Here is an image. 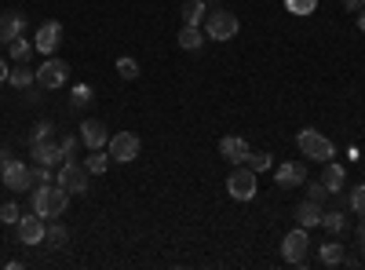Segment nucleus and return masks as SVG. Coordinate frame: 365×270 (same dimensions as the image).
I'll list each match as a JSON object with an SVG mask.
<instances>
[{
  "mask_svg": "<svg viewBox=\"0 0 365 270\" xmlns=\"http://www.w3.org/2000/svg\"><path fill=\"white\" fill-rule=\"evenodd\" d=\"M66 204H70V190H63V187H48V183H41V187L34 190V212L44 216V219L66 216Z\"/></svg>",
  "mask_w": 365,
  "mask_h": 270,
  "instance_id": "nucleus-1",
  "label": "nucleus"
},
{
  "mask_svg": "<svg viewBox=\"0 0 365 270\" xmlns=\"http://www.w3.org/2000/svg\"><path fill=\"white\" fill-rule=\"evenodd\" d=\"M201 29H205V37H208V41H234V37H237V29H241V22H237L234 11L216 8V11H208V15H205Z\"/></svg>",
  "mask_w": 365,
  "mask_h": 270,
  "instance_id": "nucleus-2",
  "label": "nucleus"
},
{
  "mask_svg": "<svg viewBox=\"0 0 365 270\" xmlns=\"http://www.w3.org/2000/svg\"><path fill=\"white\" fill-rule=\"evenodd\" d=\"M296 142H299V150H303V157H311V161H332L336 157V146H332L322 132H314V128H303L299 135H296Z\"/></svg>",
  "mask_w": 365,
  "mask_h": 270,
  "instance_id": "nucleus-3",
  "label": "nucleus"
},
{
  "mask_svg": "<svg viewBox=\"0 0 365 270\" xmlns=\"http://www.w3.org/2000/svg\"><path fill=\"white\" fill-rule=\"evenodd\" d=\"M227 194L234 201H252L256 197V172L249 165H234V172L227 179Z\"/></svg>",
  "mask_w": 365,
  "mask_h": 270,
  "instance_id": "nucleus-4",
  "label": "nucleus"
},
{
  "mask_svg": "<svg viewBox=\"0 0 365 270\" xmlns=\"http://www.w3.org/2000/svg\"><path fill=\"white\" fill-rule=\"evenodd\" d=\"M106 154H110V161H117V165L135 161V157H139V135H132V132H117V135H110Z\"/></svg>",
  "mask_w": 365,
  "mask_h": 270,
  "instance_id": "nucleus-5",
  "label": "nucleus"
},
{
  "mask_svg": "<svg viewBox=\"0 0 365 270\" xmlns=\"http://www.w3.org/2000/svg\"><path fill=\"white\" fill-rule=\"evenodd\" d=\"M0 179H4V187L8 190H34V168H29L26 161H8V165H0Z\"/></svg>",
  "mask_w": 365,
  "mask_h": 270,
  "instance_id": "nucleus-6",
  "label": "nucleus"
},
{
  "mask_svg": "<svg viewBox=\"0 0 365 270\" xmlns=\"http://www.w3.org/2000/svg\"><path fill=\"white\" fill-rule=\"evenodd\" d=\"M66 77H70V66L63 63V58H55V55H48V63H41V66H37V84H41V88H48V92L63 88V84H66Z\"/></svg>",
  "mask_w": 365,
  "mask_h": 270,
  "instance_id": "nucleus-7",
  "label": "nucleus"
},
{
  "mask_svg": "<svg viewBox=\"0 0 365 270\" xmlns=\"http://www.w3.org/2000/svg\"><path fill=\"white\" fill-rule=\"evenodd\" d=\"M88 168L84 165H73V161H66L63 168H58V175H55V183L63 187V190H70V197L73 194H88Z\"/></svg>",
  "mask_w": 365,
  "mask_h": 270,
  "instance_id": "nucleus-8",
  "label": "nucleus"
},
{
  "mask_svg": "<svg viewBox=\"0 0 365 270\" xmlns=\"http://www.w3.org/2000/svg\"><path fill=\"white\" fill-rule=\"evenodd\" d=\"M307 249H311V237H307V227H296L285 234V242H282V256L296 266H303V259H307Z\"/></svg>",
  "mask_w": 365,
  "mask_h": 270,
  "instance_id": "nucleus-9",
  "label": "nucleus"
},
{
  "mask_svg": "<svg viewBox=\"0 0 365 270\" xmlns=\"http://www.w3.org/2000/svg\"><path fill=\"white\" fill-rule=\"evenodd\" d=\"M15 230H19V242L22 245H41L44 242V234H48V219L44 216H22L19 223H15Z\"/></svg>",
  "mask_w": 365,
  "mask_h": 270,
  "instance_id": "nucleus-10",
  "label": "nucleus"
},
{
  "mask_svg": "<svg viewBox=\"0 0 365 270\" xmlns=\"http://www.w3.org/2000/svg\"><path fill=\"white\" fill-rule=\"evenodd\" d=\"M58 44H63V22H44V26L37 29L34 48H37L41 55H55V51H58Z\"/></svg>",
  "mask_w": 365,
  "mask_h": 270,
  "instance_id": "nucleus-11",
  "label": "nucleus"
},
{
  "mask_svg": "<svg viewBox=\"0 0 365 270\" xmlns=\"http://www.w3.org/2000/svg\"><path fill=\"white\" fill-rule=\"evenodd\" d=\"M274 183H278L282 190L303 187L307 183V168H303L299 161H285V165H278V172H274Z\"/></svg>",
  "mask_w": 365,
  "mask_h": 270,
  "instance_id": "nucleus-12",
  "label": "nucleus"
},
{
  "mask_svg": "<svg viewBox=\"0 0 365 270\" xmlns=\"http://www.w3.org/2000/svg\"><path fill=\"white\" fill-rule=\"evenodd\" d=\"M81 142H84L88 150H106V142H110L106 125H103V121H84V125H81Z\"/></svg>",
  "mask_w": 365,
  "mask_h": 270,
  "instance_id": "nucleus-13",
  "label": "nucleus"
},
{
  "mask_svg": "<svg viewBox=\"0 0 365 270\" xmlns=\"http://www.w3.org/2000/svg\"><path fill=\"white\" fill-rule=\"evenodd\" d=\"M220 157H227L230 165H245V157H249V142L241 139V135H227V139H220Z\"/></svg>",
  "mask_w": 365,
  "mask_h": 270,
  "instance_id": "nucleus-14",
  "label": "nucleus"
},
{
  "mask_svg": "<svg viewBox=\"0 0 365 270\" xmlns=\"http://www.w3.org/2000/svg\"><path fill=\"white\" fill-rule=\"evenodd\" d=\"M26 33V15L22 11H4L0 15V41H15V37H22Z\"/></svg>",
  "mask_w": 365,
  "mask_h": 270,
  "instance_id": "nucleus-15",
  "label": "nucleus"
},
{
  "mask_svg": "<svg viewBox=\"0 0 365 270\" xmlns=\"http://www.w3.org/2000/svg\"><path fill=\"white\" fill-rule=\"evenodd\" d=\"M34 157H37V165H58V161H66V154H63V142H51V139H44V142H34Z\"/></svg>",
  "mask_w": 365,
  "mask_h": 270,
  "instance_id": "nucleus-16",
  "label": "nucleus"
},
{
  "mask_svg": "<svg viewBox=\"0 0 365 270\" xmlns=\"http://www.w3.org/2000/svg\"><path fill=\"white\" fill-rule=\"evenodd\" d=\"M296 223L307 227V230H311V227H322V201H311V197L299 201V204H296Z\"/></svg>",
  "mask_w": 365,
  "mask_h": 270,
  "instance_id": "nucleus-17",
  "label": "nucleus"
},
{
  "mask_svg": "<svg viewBox=\"0 0 365 270\" xmlns=\"http://www.w3.org/2000/svg\"><path fill=\"white\" fill-rule=\"evenodd\" d=\"M205 41H208V37H205L201 26H182V29H179V48H182V51H201Z\"/></svg>",
  "mask_w": 365,
  "mask_h": 270,
  "instance_id": "nucleus-18",
  "label": "nucleus"
},
{
  "mask_svg": "<svg viewBox=\"0 0 365 270\" xmlns=\"http://www.w3.org/2000/svg\"><path fill=\"white\" fill-rule=\"evenodd\" d=\"M344 179H347L344 165H336V161H325V172H322V183L329 187V194H336V190H344Z\"/></svg>",
  "mask_w": 365,
  "mask_h": 270,
  "instance_id": "nucleus-19",
  "label": "nucleus"
},
{
  "mask_svg": "<svg viewBox=\"0 0 365 270\" xmlns=\"http://www.w3.org/2000/svg\"><path fill=\"white\" fill-rule=\"evenodd\" d=\"M208 15V0H187L182 4V26H201Z\"/></svg>",
  "mask_w": 365,
  "mask_h": 270,
  "instance_id": "nucleus-20",
  "label": "nucleus"
},
{
  "mask_svg": "<svg viewBox=\"0 0 365 270\" xmlns=\"http://www.w3.org/2000/svg\"><path fill=\"white\" fill-rule=\"evenodd\" d=\"M44 242L51 245V249H66L70 245V230L58 223V219H48V234H44Z\"/></svg>",
  "mask_w": 365,
  "mask_h": 270,
  "instance_id": "nucleus-21",
  "label": "nucleus"
},
{
  "mask_svg": "<svg viewBox=\"0 0 365 270\" xmlns=\"http://www.w3.org/2000/svg\"><path fill=\"white\" fill-rule=\"evenodd\" d=\"M8 84H15V88H22V92H26V88L37 84V70H29L26 63H19V70L8 73Z\"/></svg>",
  "mask_w": 365,
  "mask_h": 270,
  "instance_id": "nucleus-22",
  "label": "nucleus"
},
{
  "mask_svg": "<svg viewBox=\"0 0 365 270\" xmlns=\"http://www.w3.org/2000/svg\"><path fill=\"white\" fill-rule=\"evenodd\" d=\"M8 55L15 58V63H29V55H34V41H26V37L8 41Z\"/></svg>",
  "mask_w": 365,
  "mask_h": 270,
  "instance_id": "nucleus-23",
  "label": "nucleus"
},
{
  "mask_svg": "<svg viewBox=\"0 0 365 270\" xmlns=\"http://www.w3.org/2000/svg\"><path fill=\"white\" fill-rule=\"evenodd\" d=\"M84 168H88L91 175H103V172L110 168V154H106V150H91V154L84 157Z\"/></svg>",
  "mask_w": 365,
  "mask_h": 270,
  "instance_id": "nucleus-24",
  "label": "nucleus"
},
{
  "mask_svg": "<svg viewBox=\"0 0 365 270\" xmlns=\"http://www.w3.org/2000/svg\"><path fill=\"white\" fill-rule=\"evenodd\" d=\"M322 263H325V266L344 263V245H340V242H325V245H322Z\"/></svg>",
  "mask_w": 365,
  "mask_h": 270,
  "instance_id": "nucleus-25",
  "label": "nucleus"
},
{
  "mask_svg": "<svg viewBox=\"0 0 365 270\" xmlns=\"http://www.w3.org/2000/svg\"><path fill=\"white\" fill-rule=\"evenodd\" d=\"M322 227L329 234H344L347 230V216L344 212H322Z\"/></svg>",
  "mask_w": 365,
  "mask_h": 270,
  "instance_id": "nucleus-26",
  "label": "nucleus"
},
{
  "mask_svg": "<svg viewBox=\"0 0 365 270\" xmlns=\"http://www.w3.org/2000/svg\"><path fill=\"white\" fill-rule=\"evenodd\" d=\"M117 73L125 77V81H135V77H139V63H135L132 55H120V58H117Z\"/></svg>",
  "mask_w": 365,
  "mask_h": 270,
  "instance_id": "nucleus-27",
  "label": "nucleus"
},
{
  "mask_svg": "<svg viewBox=\"0 0 365 270\" xmlns=\"http://www.w3.org/2000/svg\"><path fill=\"white\" fill-rule=\"evenodd\" d=\"M245 165H249L252 172H267V168H270V154H267V150H249Z\"/></svg>",
  "mask_w": 365,
  "mask_h": 270,
  "instance_id": "nucleus-28",
  "label": "nucleus"
},
{
  "mask_svg": "<svg viewBox=\"0 0 365 270\" xmlns=\"http://www.w3.org/2000/svg\"><path fill=\"white\" fill-rule=\"evenodd\" d=\"M285 8H289L292 15H299V19H307V15H314L318 0H285Z\"/></svg>",
  "mask_w": 365,
  "mask_h": 270,
  "instance_id": "nucleus-29",
  "label": "nucleus"
},
{
  "mask_svg": "<svg viewBox=\"0 0 365 270\" xmlns=\"http://www.w3.org/2000/svg\"><path fill=\"white\" fill-rule=\"evenodd\" d=\"M19 219H22V212H19L15 201H4V204H0V223H4V227H15Z\"/></svg>",
  "mask_w": 365,
  "mask_h": 270,
  "instance_id": "nucleus-30",
  "label": "nucleus"
},
{
  "mask_svg": "<svg viewBox=\"0 0 365 270\" xmlns=\"http://www.w3.org/2000/svg\"><path fill=\"white\" fill-rule=\"evenodd\" d=\"M51 132H55V125H51V121H41L34 132H29V146H34V142H44V139H51Z\"/></svg>",
  "mask_w": 365,
  "mask_h": 270,
  "instance_id": "nucleus-31",
  "label": "nucleus"
},
{
  "mask_svg": "<svg viewBox=\"0 0 365 270\" xmlns=\"http://www.w3.org/2000/svg\"><path fill=\"white\" fill-rule=\"evenodd\" d=\"M351 208H354V212H358V216H365V183L351 190Z\"/></svg>",
  "mask_w": 365,
  "mask_h": 270,
  "instance_id": "nucleus-32",
  "label": "nucleus"
},
{
  "mask_svg": "<svg viewBox=\"0 0 365 270\" xmlns=\"http://www.w3.org/2000/svg\"><path fill=\"white\" fill-rule=\"evenodd\" d=\"M91 103V88L88 84H77L73 88V106H88Z\"/></svg>",
  "mask_w": 365,
  "mask_h": 270,
  "instance_id": "nucleus-33",
  "label": "nucleus"
},
{
  "mask_svg": "<svg viewBox=\"0 0 365 270\" xmlns=\"http://www.w3.org/2000/svg\"><path fill=\"white\" fill-rule=\"evenodd\" d=\"M325 194H329V187L322 183V179H318V183H311V187H307V197H311V201H325Z\"/></svg>",
  "mask_w": 365,
  "mask_h": 270,
  "instance_id": "nucleus-34",
  "label": "nucleus"
},
{
  "mask_svg": "<svg viewBox=\"0 0 365 270\" xmlns=\"http://www.w3.org/2000/svg\"><path fill=\"white\" fill-rule=\"evenodd\" d=\"M34 183H51V168L48 165H37L34 168Z\"/></svg>",
  "mask_w": 365,
  "mask_h": 270,
  "instance_id": "nucleus-35",
  "label": "nucleus"
},
{
  "mask_svg": "<svg viewBox=\"0 0 365 270\" xmlns=\"http://www.w3.org/2000/svg\"><path fill=\"white\" fill-rule=\"evenodd\" d=\"M77 146H81V139H77V135H66V139H63V154L70 157V154H73Z\"/></svg>",
  "mask_w": 365,
  "mask_h": 270,
  "instance_id": "nucleus-36",
  "label": "nucleus"
},
{
  "mask_svg": "<svg viewBox=\"0 0 365 270\" xmlns=\"http://www.w3.org/2000/svg\"><path fill=\"white\" fill-rule=\"evenodd\" d=\"M340 4H344L347 11H361V8H365V0H340Z\"/></svg>",
  "mask_w": 365,
  "mask_h": 270,
  "instance_id": "nucleus-37",
  "label": "nucleus"
},
{
  "mask_svg": "<svg viewBox=\"0 0 365 270\" xmlns=\"http://www.w3.org/2000/svg\"><path fill=\"white\" fill-rule=\"evenodd\" d=\"M8 161H11V150H8V146H0V165H8Z\"/></svg>",
  "mask_w": 365,
  "mask_h": 270,
  "instance_id": "nucleus-38",
  "label": "nucleus"
},
{
  "mask_svg": "<svg viewBox=\"0 0 365 270\" xmlns=\"http://www.w3.org/2000/svg\"><path fill=\"white\" fill-rule=\"evenodd\" d=\"M8 73H11V70H8V63H4V58H0V84L8 81Z\"/></svg>",
  "mask_w": 365,
  "mask_h": 270,
  "instance_id": "nucleus-39",
  "label": "nucleus"
},
{
  "mask_svg": "<svg viewBox=\"0 0 365 270\" xmlns=\"http://www.w3.org/2000/svg\"><path fill=\"white\" fill-rule=\"evenodd\" d=\"M358 242H361V249H365V219L358 223Z\"/></svg>",
  "mask_w": 365,
  "mask_h": 270,
  "instance_id": "nucleus-40",
  "label": "nucleus"
},
{
  "mask_svg": "<svg viewBox=\"0 0 365 270\" xmlns=\"http://www.w3.org/2000/svg\"><path fill=\"white\" fill-rule=\"evenodd\" d=\"M358 29H361V33H365V8L358 11Z\"/></svg>",
  "mask_w": 365,
  "mask_h": 270,
  "instance_id": "nucleus-41",
  "label": "nucleus"
},
{
  "mask_svg": "<svg viewBox=\"0 0 365 270\" xmlns=\"http://www.w3.org/2000/svg\"><path fill=\"white\" fill-rule=\"evenodd\" d=\"M208 4H220V0H208Z\"/></svg>",
  "mask_w": 365,
  "mask_h": 270,
  "instance_id": "nucleus-42",
  "label": "nucleus"
}]
</instances>
